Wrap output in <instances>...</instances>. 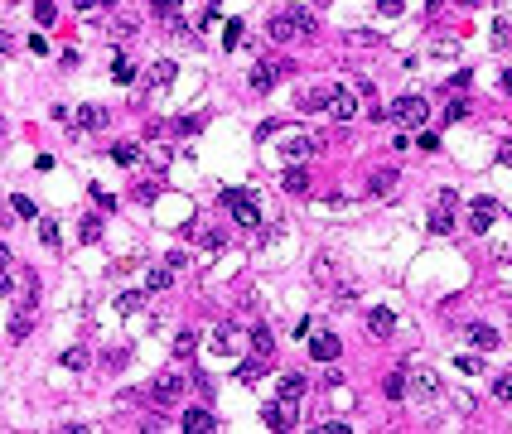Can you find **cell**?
Segmentation results:
<instances>
[{"instance_id": "cell-34", "label": "cell", "mask_w": 512, "mask_h": 434, "mask_svg": "<svg viewBox=\"0 0 512 434\" xmlns=\"http://www.w3.org/2000/svg\"><path fill=\"white\" fill-rule=\"evenodd\" d=\"M242 44V20H227V29H222V49H237Z\"/></svg>"}, {"instance_id": "cell-19", "label": "cell", "mask_w": 512, "mask_h": 434, "mask_svg": "<svg viewBox=\"0 0 512 434\" xmlns=\"http://www.w3.org/2000/svg\"><path fill=\"white\" fill-rule=\"evenodd\" d=\"M184 430H189V434H213L217 420L208 415V410H189V415H184Z\"/></svg>"}, {"instance_id": "cell-8", "label": "cell", "mask_w": 512, "mask_h": 434, "mask_svg": "<svg viewBox=\"0 0 512 434\" xmlns=\"http://www.w3.org/2000/svg\"><path fill=\"white\" fill-rule=\"evenodd\" d=\"M160 406H174L179 396H184V372H164V377H155V391H150Z\"/></svg>"}, {"instance_id": "cell-23", "label": "cell", "mask_w": 512, "mask_h": 434, "mask_svg": "<svg viewBox=\"0 0 512 434\" xmlns=\"http://www.w3.org/2000/svg\"><path fill=\"white\" fill-rule=\"evenodd\" d=\"M382 396H387V401H406V377L402 372H392V377L382 381Z\"/></svg>"}, {"instance_id": "cell-4", "label": "cell", "mask_w": 512, "mask_h": 434, "mask_svg": "<svg viewBox=\"0 0 512 434\" xmlns=\"http://www.w3.org/2000/svg\"><path fill=\"white\" fill-rule=\"evenodd\" d=\"M426 97H397L392 111H387V121H402V126H426Z\"/></svg>"}, {"instance_id": "cell-16", "label": "cell", "mask_w": 512, "mask_h": 434, "mask_svg": "<svg viewBox=\"0 0 512 434\" xmlns=\"http://www.w3.org/2000/svg\"><path fill=\"white\" fill-rule=\"evenodd\" d=\"M469 343H474V348H484V353H493V348H498V328H488V324H469Z\"/></svg>"}, {"instance_id": "cell-42", "label": "cell", "mask_w": 512, "mask_h": 434, "mask_svg": "<svg viewBox=\"0 0 512 434\" xmlns=\"http://www.w3.org/2000/svg\"><path fill=\"white\" fill-rule=\"evenodd\" d=\"M203 126V116H184V121H174V136H193Z\"/></svg>"}, {"instance_id": "cell-17", "label": "cell", "mask_w": 512, "mask_h": 434, "mask_svg": "<svg viewBox=\"0 0 512 434\" xmlns=\"http://www.w3.org/2000/svg\"><path fill=\"white\" fill-rule=\"evenodd\" d=\"M107 121H111L107 107H82V111H78V126H82V131H102Z\"/></svg>"}, {"instance_id": "cell-53", "label": "cell", "mask_w": 512, "mask_h": 434, "mask_svg": "<svg viewBox=\"0 0 512 434\" xmlns=\"http://www.w3.org/2000/svg\"><path fill=\"white\" fill-rule=\"evenodd\" d=\"M0 266H10V246L0 242Z\"/></svg>"}, {"instance_id": "cell-25", "label": "cell", "mask_w": 512, "mask_h": 434, "mask_svg": "<svg viewBox=\"0 0 512 434\" xmlns=\"http://www.w3.org/2000/svg\"><path fill=\"white\" fill-rule=\"evenodd\" d=\"M150 10H155L160 20H179V15H184V0H150Z\"/></svg>"}, {"instance_id": "cell-32", "label": "cell", "mask_w": 512, "mask_h": 434, "mask_svg": "<svg viewBox=\"0 0 512 434\" xmlns=\"http://www.w3.org/2000/svg\"><path fill=\"white\" fill-rule=\"evenodd\" d=\"M39 242L58 251V222H54V217H44V222H39Z\"/></svg>"}, {"instance_id": "cell-49", "label": "cell", "mask_w": 512, "mask_h": 434, "mask_svg": "<svg viewBox=\"0 0 512 434\" xmlns=\"http://www.w3.org/2000/svg\"><path fill=\"white\" fill-rule=\"evenodd\" d=\"M164 266H169V271H184V266H189V256H184V251H169V256H164Z\"/></svg>"}, {"instance_id": "cell-29", "label": "cell", "mask_w": 512, "mask_h": 434, "mask_svg": "<svg viewBox=\"0 0 512 434\" xmlns=\"http://www.w3.org/2000/svg\"><path fill=\"white\" fill-rule=\"evenodd\" d=\"M174 357H179V362H189V357H193V333H189V328H179V338H174Z\"/></svg>"}, {"instance_id": "cell-6", "label": "cell", "mask_w": 512, "mask_h": 434, "mask_svg": "<svg viewBox=\"0 0 512 434\" xmlns=\"http://www.w3.org/2000/svg\"><path fill=\"white\" fill-rule=\"evenodd\" d=\"M295 406L300 401H271V406H261V420H266L271 430H295Z\"/></svg>"}, {"instance_id": "cell-11", "label": "cell", "mask_w": 512, "mask_h": 434, "mask_svg": "<svg viewBox=\"0 0 512 434\" xmlns=\"http://www.w3.org/2000/svg\"><path fill=\"white\" fill-rule=\"evenodd\" d=\"M363 328H368V338H392V333H397V314H392V309H368Z\"/></svg>"}, {"instance_id": "cell-47", "label": "cell", "mask_w": 512, "mask_h": 434, "mask_svg": "<svg viewBox=\"0 0 512 434\" xmlns=\"http://www.w3.org/2000/svg\"><path fill=\"white\" fill-rule=\"evenodd\" d=\"M493 396H498V401H512V377H498V381H493Z\"/></svg>"}, {"instance_id": "cell-7", "label": "cell", "mask_w": 512, "mask_h": 434, "mask_svg": "<svg viewBox=\"0 0 512 434\" xmlns=\"http://www.w3.org/2000/svg\"><path fill=\"white\" fill-rule=\"evenodd\" d=\"M493 217H498V203H493L488 193H479V198H474V208H469V232H479V237H484L488 227H493Z\"/></svg>"}, {"instance_id": "cell-14", "label": "cell", "mask_w": 512, "mask_h": 434, "mask_svg": "<svg viewBox=\"0 0 512 434\" xmlns=\"http://www.w3.org/2000/svg\"><path fill=\"white\" fill-rule=\"evenodd\" d=\"M339 348H343V343H339L334 333H314V338H309V353L319 357V362H334V357H339Z\"/></svg>"}, {"instance_id": "cell-40", "label": "cell", "mask_w": 512, "mask_h": 434, "mask_svg": "<svg viewBox=\"0 0 512 434\" xmlns=\"http://www.w3.org/2000/svg\"><path fill=\"white\" fill-rule=\"evenodd\" d=\"M102 362H107L111 372H121V367H126V362H131V353H126V348H111V353L102 357Z\"/></svg>"}, {"instance_id": "cell-45", "label": "cell", "mask_w": 512, "mask_h": 434, "mask_svg": "<svg viewBox=\"0 0 512 434\" xmlns=\"http://www.w3.org/2000/svg\"><path fill=\"white\" fill-rule=\"evenodd\" d=\"M377 10L387 15V20H397V15L406 10V0H377Z\"/></svg>"}, {"instance_id": "cell-21", "label": "cell", "mask_w": 512, "mask_h": 434, "mask_svg": "<svg viewBox=\"0 0 512 434\" xmlns=\"http://www.w3.org/2000/svg\"><path fill=\"white\" fill-rule=\"evenodd\" d=\"M174 73H179V68H174L169 58H160V63H155V68H150L145 78H150V87H169V82H174Z\"/></svg>"}, {"instance_id": "cell-26", "label": "cell", "mask_w": 512, "mask_h": 434, "mask_svg": "<svg viewBox=\"0 0 512 434\" xmlns=\"http://www.w3.org/2000/svg\"><path fill=\"white\" fill-rule=\"evenodd\" d=\"M116 309H121V314H140V309H145V295H140V290H126V295L116 299Z\"/></svg>"}, {"instance_id": "cell-46", "label": "cell", "mask_w": 512, "mask_h": 434, "mask_svg": "<svg viewBox=\"0 0 512 434\" xmlns=\"http://www.w3.org/2000/svg\"><path fill=\"white\" fill-rule=\"evenodd\" d=\"M10 203H15V213H20V217H34V198H25V193H15Z\"/></svg>"}, {"instance_id": "cell-50", "label": "cell", "mask_w": 512, "mask_h": 434, "mask_svg": "<svg viewBox=\"0 0 512 434\" xmlns=\"http://www.w3.org/2000/svg\"><path fill=\"white\" fill-rule=\"evenodd\" d=\"M10 290H15V275H10L5 266H0V295H10Z\"/></svg>"}, {"instance_id": "cell-54", "label": "cell", "mask_w": 512, "mask_h": 434, "mask_svg": "<svg viewBox=\"0 0 512 434\" xmlns=\"http://www.w3.org/2000/svg\"><path fill=\"white\" fill-rule=\"evenodd\" d=\"M73 5H78V10H97V0H73Z\"/></svg>"}, {"instance_id": "cell-41", "label": "cell", "mask_w": 512, "mask_h": 434, "mask_svg": "<svg viewBox=\"0 0 512 434\" xmlns=\"http://www.w3.org/2000/svg\"><path fill=\"white\" fill-rule=\"evenodd\" d=\"M329 275H339V271H334V261H329V256H319V261H314V280L329 285Z\"/></svg>"}, {"instance_id": "cell-30", "label": "cell", "mask_w": 512, "mask_h": 434, "mask_svg": "<svg viewBox=\"0 0 512 434\" xmlns=\"http://www.w3.org/2000/svg\"><path fill=\"white\" fill-rule=\"evenodd\" d=\"M145 285H150V290H169V285H174V271H169V266H155Z\"/></svg>"}, {"instance_id": "cell-35", "label": "cell", "mask_w": 512, "mask_h": 434, "mask_svg": "<svg viewBox=\"0 0 512 434\" xmlns=\"http://www.w3.org/2000/svg\"><path fill=\"white\" fill-rule=\"evenodd\" d=\"M348 44H353V49H377L382 39H377V34H368V29H353V34H348Z\"/></svg>"}, {"instance_id": "cell-12", "label": "cell", "mask_w": 512, "mask_h": 434, "mask_svg": "<svg viewBox=\"0 0 512 434\" xmlns=\"http://www.w3.org/2000/svg\"><path fill=\"white\" fill-rule=\"evenodd\" d=\"M242 343H246V333H237L232 324H217V333H213V353H242Z\"/></svg>"}, {"instance_id": "cell-33", "label": "cell", "mask_w": 512, "mask_h": 434, "mask_svg": "<svg viewBox=\"0 0 512 434\" xmlns=\"http://www.w3.org/2000/svg\"><path fill=\"white\" fill-rule=\"evenodd\" d=\"M193 237H198V242L208 246V251H222V246H227V237H222V232H208V227H198Z\"/></svg>"}, {"instance_id": "cell-5", "label": "cell", "mask_w": 512, "mask_h": 434, "mask_svg": "<svg viewBox=\"0 0 512 434\" xmlns=\"http://www.w3.org/2000/svg\"><path fill=\"white\" fill-rule=\"evenodd\" d=\"M324 111H329L334 121H353V116H358V92H353V87H334L329 102H324Z\"/></svg>"}, {"instance_id": "cell-13", "label": "cell", "mask_w": 512, "mask_h": 434, "mask_svg": "<svg viewBox=\"0 0 512 434\" xmlns=\"http://www.w3.org/2000/svg\"><path fill=\"white\" fill-rule=\"evenodd\" d=\"M266 372H271V357L266 353H251V357L237 362V381H256V377H266Z\"/></svg>"}, {"instance_id": "cell-22", "label": "cell", "mask_w": 512, "mask_h": 434, "mask_svg": "<svg viewBox=\"0 0 512 434\" xmlns=\"http://www.w3.org/2000/svg\"><path fill=\"white\" fill-rule=\"evenodd\" d=\"M275 396H280V401H300V396H305V377H300V372L280 377V391H275Z\"/></svg>"}, {"instance_id": "cell-44", "label": "cell", "mask_w": 512, "mask_h": 434, "mask_svg": "<svg viewBox=\"0 0 512 434\" xmlns=\"http://www.w3.org/2000/svg\"><path fill=\"white\" fill-rule=\"evenodd\" d=\"M455 367L459 372H469V377H479V372H484V357H459Z\"/></svg>"}, {"instance_id": "cell-37", "label": "cell", "mask_w": 512, "mask_h": 434, "mask_svg": "<svg viewBox=\"0 0 512 434\" xmlns=\"http://www.w3.org/2000/svg\"><path fill=\"white\" fill-rule=\"evenodd\" d=\"M78 237H82V242H87V246H92V242H97V237H102V222H97V217H87V222H82V227H78Z\"/></svg>"}, {"instance_id": "cell-28", "label": "cell", "mask_w": 512, "mask_h": 434, "mask_svg": "<svg viewBox=\"0 0 512 434\" xmlns=\"http://www.w3.org/2000/svg\"><path fill=\"white\" fill-rule=\"evenodd\" d=\"M34 20H39V25H54L58 20V0H34Z\"/></svg>"}, {"instance_id": "cell-2", "label": "cell", "mask_w": 512, "mask_h": 434, "mask_svg": "<svg viewBox=\"0 0 512 434\" xmlns=\"http://www.w3.org/2000/svg\"><path fill=\"white\" fill-rule=\"evenodd\" d=\"M455 213H459V193L455 189H440L431 203V232L435 237H445L450 227H455Z\"/></svg>"}, {"instance_id": "cell-3", "label": "cell", "mask_w": 512, "mask_h": 434, "mask_svg": "<svg viewBox=\"0 0 512 434\" xmlns=\"http://www.w3.org/2000/svg\"><path fill=\"white\" fill-rule=\"evenodd\" d=\"M217 198L232 208V217H237L242 227H261V208H256V198H251L246 189H222Z\"/></svg>"}, {"instance_id": "cell-10", "label": "cell", "mask_w": 512, "mask_h": 434, "mask_svg": "<svg viewBox=\"0 0 512 434\" xmlns=\"http://www.w3.org/2000/svg\"><path fill=\"white\" fill-rule=\"evenodd\" d=\"M285 73H290L285 63H280V68H271V63H256V68L246 73V87H251V92H271V87H275V78H285Z\"/></svg>"}, {"instance_id": "cell-56", "label": "cell", "mask_w": 512, "mask_h": 434, "mask_svg": "<svg viewBox=\"0 0 512 434\" xmlns=\"http://www.w3.org/2000/svg\"><path fill=\"white\" fill-rule=\"evenodd\" d=\"M5 5H20V0H5Z\"/></svg>"}, {"instance_id": "cell-38", "label": "cell", "mask_w": 512, "mask_h": 434, "mask_svg": "<svg viewBox=\"0 0 512 434\" xmlns=\"http://www.w3.org/2000/svg\"><path fill=\"white\" fill-rule=\"evenodd\" d=\"M92 203H97L102 213H111V208H116V198H111V193L102 189V184H92Z\"/></svg>"}, {"instance_id": "cell-36", "label": "cell", "mask_w": 512, "mask_h": 434, "mask_svg": "<svg viewBox=\"0 0 512 434\" xmlns=\"http://www.w3.org/2000/svg\"><path fill=\"white\" fill-rule=\"evenodd\" d=\"M111 160H116V164H135V160H140V150H135V145H126V140H121V145L111 150Z\"/></svg>"}, {"instance_id": "cell-48", "label": "cell", "mask_w": 512, "mask_h": 434, "mask_svg": "<svg viewBox=\"0 0 512 434\" xmlns=\"http://www.w3.org/2000/svg\"><path fill=\"white\" fill-rule=\"evenodd\" d=\"M464 116H469V102H450L445 107V121H464Z\"/></svg>"}, {"instance_id": "cell-31", "label": "cell", "mask_w": 512, "mask_h": 434, "mask_svg": "<svg viewBox=\"0 0 512 434\" xmlns=\"http://www.w3.org/2000/svg\"><path fill=\"white\" fill-rule=\"evenodd\" d=\"M493 49H512V25H508V20H498V25H493Z\"/></svg>"}, {"instance_id": "cell-51", "label": "cell", "mask_w": 512, "mask_h": 434, "mask_svg": "<svg viewBox=\"0 0 512 434\" xmlns=\"http://www.w3.org/2000/svg\"><path fill=\"white\" fill-rule=\"evenodd\" d=\"M10 54H15V44H10V34L0 29V58H10Z\"/></svg>"}, {"instance_id": "cell-18", "label": "cell", "mask_w": 512, "mask_h": 434, "mask_svg": "<svg viewBox=\"0 0 512 434\" xmlns=\"http://www.w3.org/2000/svg\"><path fill=\"white\" fill-rule=\"evenodd\" d=\"M309 150H314V140H309V136H290L285 145H280V155H285L290 164H300L305 155H309Z\"/></svg>"}, {"instance_id": "cell-39", "label": "cell", "mask_w": 512, "mask_h": 434, "mask_svg": "<svg viewBox=\"0 0 512 434\" xmlns=\"http://www.w3.org/2000/svg\"><path fill=\"white\" fill-rule=\"evenodd\" d=\"M324 102H329V92H305V97H300L305 111H324Z\"/></svg>"}, {"instance_id": "cell-52", "label": "cell", "mask_w": 512, "mask_h": 434, "mask_svg": "<svg viewBox=\"0 0 512 434\" xmlns=\"http://www.w3.org/2000/svg\"><path fill=\"white\" fill-rule=\"evenodd\" d=\"M498 160H503V164L512 169V140H503V150H498Z\"/></svg>"}, {"instance_id": "cell-55", "label": "cell", "mask_w": 512, "mask_h": 434, "mask_svg": "<svg viewBox=\"0 0 512 434\" xmlns=\"http://www.w3.org/2000/svg\"><path fill=\"white\" fill-rule=\"evenodd\" d=\"M503 92H508V97H512V73H503Z\"/></svg>"}, {"instance_id": "cell-27", "label": "cell", "mask_w": 512, "mask_h": 434, "mask_svg": "<svg viewBox=\"0 0 512 434\" xmlns=\"http://www.w3.org/2000/svg\"><path fill=\"white\" fill-rule=\"evenodd\" d=\"M29 328H34V314H29V309H20V314L10 319V338H29Z\"/></svg>"}, {"instance_id": "cell-24", "label": "cell", "mask_w": 512, "mask_h": 434, "mask_svg": "<svg viewBox=\"0 0 512 434\" xmlns=\"http://www.w3.org/2000/svg\"><path fill=\"white\" fill-rule=\"evenodd\" d=\"M63 367H68V372H82V367H92V353H87V348H68V353H63Z\"/></svg>"}, {"instance_id": "cell-20", "label": "cell", "mask_w": 512, "mask_h": 434, "mask_svg": "<svg viewBox=\"0 0 512 434\" xmlns=\"http://www.w3.org/2000/svg\"><path fill=\"white\" fill-rule=\"evenodd\" d=\"M392 189H397V169H377V174L368 179V193H377V198H387Z\"/></svg>"}, {"instance_id": "cell-15", "label": "cell", "mask_w": 512, "mask_h": 434, "mask_svg": "<svg viewBox=\"0 0 512 434\" xmlns=\"http://www.w3.org/2000/svg\"><path fill=\"white\" fill-rule=\"evenodd\" d=\"M280 189L290 193V198H305V193H309V174H305L300 164H290V169H285V179H280Z\"/></svg>"}, {"instance_id": "cell-43", "label": "cell", "mask_w": 512, "mask_h": 434, "mask_svg": "<svg viewBox=\"0 0 512 434\" xmlns=\"http://www.w3.org/2000/svg\"><path fill=\"white\" fill-rule=\"evenodd\" d=\"M116 82H121V87H131L135 82V68L126 63V58H116Z\"/></svg>"}, {"instance_id": "cell-9", "label": "cell", "mask_w": 512, "mask_h": 434, "mask_svg": "<svg viewBox=\"0 0 512 434\" xmlns=\"http://www.w3.org/2000/svg\"><path fill=\"white\" fill-rule=\"evenodd\" d=\"M406 391H411V396H421V401H435V391H440V377H435L431 367H416V372L406 377Z\"/></svg>"}, {"instance_id": "cell-1", "label": "cell", "mask_w": 512, "mask_h": 434, "mask_svg": "<svg viewBox=\"0 0 512 434\" xmlns=\"http://www.w3.org/2000/svg\"><path fill=\"white\" fill-rule=\"evenodd\" d=\"M275 44H295V39H314L319 34V20H314V10H305V5H295V10H280L275 20H271L266 29Z\"/></svg>"}]
</instances>
